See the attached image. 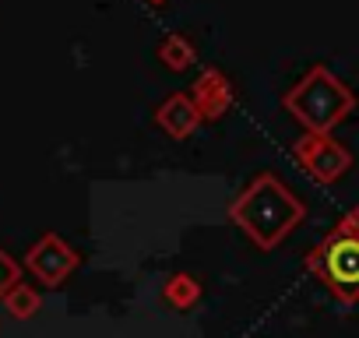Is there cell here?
<instances>
[{"mask_svg":"<svg viewBox=\"0 0 359 338\" xmlns=\"http://www.w3.org/2000/svg\"><path fill=\"white\" fill-rule=\"evenodd\" d=\"M29 268L36 271V278L43 285H60L74 268H78V254L60 240V236H43L32 250H29Z\"/></svg>","mask_w":359,"mask_h":338,"instance_id":"5b68a950","label":"cell"},{"mask_svg":"<svg viewBox=\"0 0 359 338\" xmlns=\"http://www.w3.org/2000/svg\"><path fill=\"white\" fill-rule=\"evenodd\" d=\"M229 219L233 226L261 250H275L278 243H285L292 236V229L306 219L303 201L275 177V173H261L257 180H250L240 198L229 205Z\"/></svg>","mask_w":359,"mask_h":338,"instance_id":"6da1fadb","label":"cell"},{"mask_svg":"<svg viewBox=\"0 0 359 338\" xmlns=\"http://www.w3.org/2000/svg\"><path fill=\"white\" fill-rule=\"evenodd\" d=\"M306 271L317 275L338 303H359V236L334 226L310 254Z\"/></svg>","mask_w":359,"mask_h":338,"instance_id":"3957f363","label":"cell"},{"mask_svg":"<svg viewBox=\"0 0 359 338\" xmlns=\"http://www.w3.org/2000/svg\"><path fill=\"white\" fill-rule=\"evenodd\" d=\"M191 99H194L201 120H205V123H215V120H222V116L233 109V85H229V78H226L222 71L208 67V71H201L198 81L191 85Z\"/></svg>","mask_w":359,"mask_h":338,"instance_id":"8992f818","label":"cell"},{"mask_svg":"<svg viewBox=\"0 0 359 338\" xmlns=\"http://www.w3.org/2000/svg\"><path fill=\"white\" fill-rule=\"evenodd\" d=\"M338 226H341V229H348V233H355V236H359V205H352V208H348V212H345V215H341V219H338Z\"/></svg>","mask_w":359,"mask_h":338,"instance_id":"7c38bea8","label":"cell"},{"mask_svg":"<svg viewBox=\"0 0 359 338\" xmlns=\"http://www.w3.org/2000/svg\"><path fill=\"white\" fill-rule=\"evenodd\" d=\"M155 123H158L169 137L187 141L205 120H201V113H198V106H194V99H191L187 92H172V95H165L162 106L155 109Z\"/></svg>","mask_w":359,"mask_h":338,"instance_id":"52a82bcc","label":"cell"},{"mask_svg":"<svg viewBox=\"0 0 359 338\" xmlns=\"http://www.w3.org/2000/svg\"><path fill=\"white\" fill-rule=\"evenodd\" d=\"M15 285H18V264L0 250V296H8Z\"/></svg>","mask_w":359,"mask_h":338,"instance_id":"8fae6325","label":"cell"},{"mask_svg":"<svg viewBox=\"0 0 359 338\" xmlns=\"http://www.w3.org/2000/svg\"><path fill=\"white\" fill-rule=\"evenodd\" d=\"M194 46H191V39H184L180 32H172V36H165L162 43H158V60L169 67V71H187L191 64H194Z\"/></svg>","mask_w":359,"mask_h":338,"instance_id":"9c48e42d","label":"cell"},{"mask_svg":"<svg viewBox=\"0 0 359 338\" xmlns=\"http://www.w3.org/2000/svg\"><path fill=\"white\" fill-rule=\"evenodd\" d=\"M8 306H11L15 317H32V313L39 310V296H36L29 285H15V289L8 292Z\"/></svg>","mask_w":359,"mask_h":338,"instance_id":"30bf717a","label":"cell"},{"mask_svg":"<svg viewBox=\"0 0 359 338\" xmlns=\"http://www.w3.org/2000/svg\"><path fill=\"white\" fill-rule=\"evenodd\" d=\"M292 158L317 184H338L352 169V151L334 141L331 130H303V137L292 144Z\"/></svg>","mask_w":359,"mask_h":338,"instance_id":"277c9868","label":"cell"},{"mask_svg":"<svg viewBox=\"0 0 359 338\" xmlns=\"http://www.w3.org/2000/svg\"><path fill=\"white\" fill-rule=\"evenodd\" d=\"M162 299H165L169 306H176V310H191V306L201 299V282H198L194 275H187V271H176V275L165 278Z\"/></svg>","mask_w":359,"mask_h":338,"instance_id":"ba28073f","label":"cell"},{"mask_svg":"<svg viewBox=\"0 0 359 338\" xmlns=\"http://www.w3.org/2000/svg\"><path fill=\"white\" fill-rule=\"evenodd\" d=\"M282 106L303 130H334L352 113L355 99L338 74H331L324 64H313L282 95Z\"/></svg>","mask_w":359,"mask_h":338,"instance_id":"7a4b0ae2","label":"cell"},{"mask_svg":"<svg viewBox=\"0 0 359 338\" xmlns=\"http://www.w3.org/2000/svg\"><path fill=\"white\" fill-rule=\"evenodd\" d=\"M148 4H151V8H162V4H165V0H148Z\"/></svg>","mask_w":359,"mask_h":338,"instance_id":"4fadbf2b","label":"cell"}]
</instances>
